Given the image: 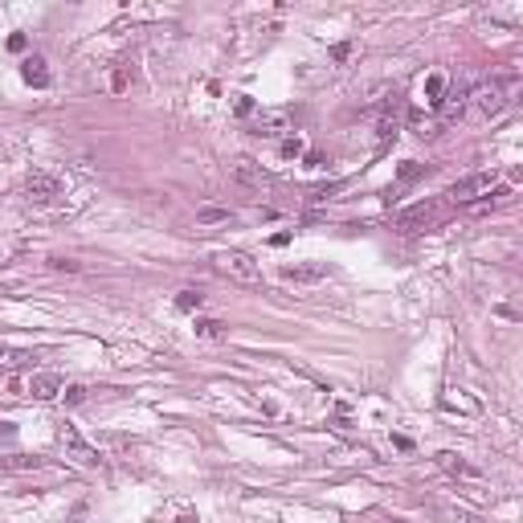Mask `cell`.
Masks as SVG:
<instances>
[{
    "instance_id": "cell-1",
    "label": "cell",
    "mask_w": 523,
    "mask_h": 523,
    "mask_svg": "<svg viewBox=\"0 0 523 523\" xmlns=\"http://www.w3.org/2000/svg\"><path fill=\"white\" fill-rule=\"evenodd\" d=\"M507 102H511V78H491V82H482L466 95V107H470L475 119H495Z\"/></svg>"
},
{
    "instance_id": "cell-2",
    "label": "cell",
    "mask_w": 523,
    "mask_h": 523,
    "mask_svg": "<svg viewBox=\"0 0 523 523\" xmlns=\"http://www.w3.org/2000/svg\"><path fill=\"white\" fill-rule=\"evenodd\" d=\"M213 270L221 278H229V283H258L262 278V266L250 254H241V250H217L213 254Z\"/></svg>"
},
{
    "instance_id": "cell-3",
    "label": "cell",
    "mask_w": 523,
    "mask_h": 523,
    "mask_svg": "<svg viewBox=\"0 0 523 523\" xmlns=\"http://www.w3.org/2000/svg\"><path fill=\"white\" fill-rule=\"evenodd\" d=\"M442 217H446L442 201H417V205H409V209H401V213L393 217V229L397 233H421L429 225H437Z\"/></svg>"
},
{
    "instance_id": "cell-4",
    "label": "cell",
    "mask_w": 523,
    "mask_h": 523,
    "mask_svg": "<svg viewBox=\"0 0 523 523\" xmlns=\"http://www.w3.org/2000/svg\"><path fill=\"white\" fill-rule=\"evenodd\" d=\"M57 446H62V450H66V458H74L78 466H98V462H102V458H98V450H95V446H90V442H86V437H82L74 426H62V429H57Z\"/></svg>"
},
{
    "instance_id": "cell-5",
    "label": "cell",
    "mask_w": 523,
    "mask_h": 523,
    "mask_svg": "<svg viewBox=\"0 0 523 523\" xmlns=\"http://www.w3.org/2000/svg\"><path fill=\"white\" fill-rule=\"evenodd\" d=\"M25 192H29V201H33V205H57V201H62V180L37 168V172H29Z\"/></svg>"
},
{
    "instance_id": "cell-6",
    "label": "cell",
    "mask_w": 523,
    "mask_h": 523,
    "mask_svg": "<svg viewBox=\"0 0 523 523\" xmlns=\"http://www.w3.org/2000/svg\"><path fill=\"white\" fill-rule=\"evenodd\" d=\"M491 180H495L491 172L462 176L458 184H450V192H446V196H450V201H458V205H470V201H478V196H487V192H491Z\"/></svg>"
},
{
    "instance_id": "cell-7",
    "label": "cell",
    "mask_w": 523,
    "mask_h": 523,
    "mask_svg": "<svg viewBox=\"0 0 523 523\" xmlns=\"http://www.w3.org/2000/svg\"><path fill=\"white\" fill-rule=\"evenodd\" d=\"M233 180H238L241 189H254V192L270 189V172H266L254 156H238V160H233Z\"/></svg>"
},
{
    "instance_id": "cell-8",
    "label": "cell",
    "mask_w": 523,
    "mask_h": 523,
    "mask_svg": "<svg viewBox=\"0 0 523 523\" xmlns=\"http://www.w3.org/2000/svg\"><path fill=\"white\" fill-rule=\"evenodd\" d=\"M62 376L57 372H33V376H25V393L33 397V401H53V397H62Z\"/></svg>"
},
{
    "instance_id": "cell-9",
    "label": "cell",
    "mask_w": 523,
    "mask_h": 523,
    "mask_svg": "<svg viewBox=\"0 0 523 523\" xmlns=\"http://www.w3.org/2000/svg\"><path fill=\"white\" fill-rule=\"evenodd\" d=\"M262 140H286V135H294V123H290V111H266L258 115V131Z\"/></svg>"
},
{
    "instance_id": "cell-10",
    "label": "cell",
    "mask_w": 523,
    "mask_h": 523,
    "mask_svg": "<svg viewBox=\"0 0 523 523\" xmlns=\"http://www.w3.org/2000/svg\"><path fill=\"white\" fill-rule=\"evenodd\" d=\"M332 274L327 262H303V266H286L283 270V283H294V286H311V283H323Z\"/></svg>"
},
{
    "instance_id": "cell-11",
    "label": "cell",
    "mask_w": 523,
    "mask_h": 523,
    "mask_svg": "<svg viewBox=\"0 0 523 523\" xmlns=\"http://www.w3.org/2000/svg\"><path fill=\"white\" fill-rule=\"evenodd\" d=\"M21 78H25V82H29V86H37V90H46V86H49V70H46V57H37V53H33V57H25V62H21Z\"/></svg>"
},
{
    "instance_id": "cell-12",
    "label": "cell",
    "mask_w": 523,
    "mask_h": 523,
    "mask_svg": "<svg viewBox=\"0 0 523 523\" xmlns=\"http://www.w3.org/2000/svg\"><path fill=\"white\" fill-rule=\"evenodd\" d=\"M437 466H442V470H450L454 478H478L475 470H470V466H466V462H462L454 450H442V454H437Z\"/></svg>"
},
{
    "instance_id": "cell-13",
    "label": "cell",
    "mask_w": 523,
    "mask_h": 523,
    "mask_svg": "<svg viewBox=\"0 0 523 523\" xmlns=\"http://www.w3.org/2000/svg\"><path fill=\"white\" fill-rule=\"evenodd\" d=\"M225 221H233V213L221 209V205H201L196 209V225H225Z\"/></svg>"
},
{
    "instance_id": "cell-14",
    "label": "cell",
    "mask_w": 523,
    "mask_h": 523,
    "mask_svg": "<svg viewBox=\"0 0 523 523\" xmlns=\"http://www.w3.org/2000/svg\"><path fill=\"white\" fill-rule=\"evenodd\" d=\"M442 98H446V78H442V74H429L426 78V102L433 111H442Z\"/></svg>"
},
{
    "instance_id": "cell-15",
    "label": "cell",
    "mask_w": 523,
    "mask_h": 523,
    "mask_svg": "<svg viewBox=\"0 0 523 523\" xmlns=\"http://www.w3.org/2000/svg\"><path fill=\"white\" fill-rule=\"evenodd\" d=\"M409 123H413V131H417L421 140H433V135L442 131V119H429V115H413Z\"/></svg>"
},
{
    "instance_id": "cell-16",
    "label": "cell",
    "mask_w": 523,
    "mask_h": 523,
    "mask_svg": "<svg viewBox=\"0 0 523 523\" xmlns=\"http://www.w3.org/2000/svg\"><path fill=\"white\" fill-rule=\"evenodd\" d=\"M196 335H201V339H221V335H225V323H221V319H196Z\"/></svg>"
},
{
    "instance_id": "cell-17",
    "label": "cell",
    "mask_w": 523,
    "mask_h": 523,
    "mask_svg": "<svg viewBox=\"0 0 523 523\" xmlns=\"http://www.w3.org/2000/svg\"><path fill=\"white\" fill-rule=\"evenodd\" d=\"M0 466H4V470H37V466H41V458H25V454H13V458H4Z\"/></svg>"
},
{
    "instance_id": "cell-18",
    "label": "cell",
    "mask_w": 523,
    "mask_h": 523,
    "mask_svg": "<svg viewBox=\"0 0 523 523\" xmlns=\"http://www.w3.org/2000/svg\"><path fill=\"white\" fill-rule=\"evenodd\" d=\"M201 303H205V294H201V290H180V294H176V307L180 311H201Z\"/></svg>"
},
{
    "instance_id": "cell-19",
    "label": "cell",
    "mask_w": 523,
    "mask_h": 523,
    "mask_svg": "<svg viewBox=\"0 0 523 523\" xmlns=\"http://www.w3.org/2000/svg\"><path fill=\"white\" fill-rule=\"evenodd\" d=\"M86 397H90V388H86V384H66V388H62V401L70 405V409H74V405H82Z\"/></svg>"
},
{
    "instance_id": "cell-20",
    "label": "cell",
    "mask_w": 523,
    "mask_h": 523,
    "mask_svg": "<svg viewBox=\"0 0 523 523\" xmlns=\"http://www.w3.org/2000/svg\"><path fill=\"white\" fill-rule=\"evenodd\" d=\"M446 523H487V519L475 515V511H466V507H450V511H446Z\"/></svg>"
},
{
    "instance_id": "cell-21",
    "label": "cell",
    "mask_w": 523,
    "mask_h": 523,
    "mask_svg": "<svg viewBox=\"0 0 523 523\" xmlns=\"http://www.w3.org/2000/svg\"><path fill=\"white\" fill-rule=\"evenodd\" d=\"M283 156H286V160H299V156H303V135H286V140H283Z\"/></svg>"
},
{
    "instance_id": "cell-22",
    "label": "cell",
    "mask_w": 523,
    "mask_h": 523,
    "mask_svg": "<svg viewBox=\"0 0 523 523\" xmlns=\"http://www.w3.org/2000/svg\"><path fill=\"white\" fill-rule=\"evenodd\" d=\"M25 360H33V356L29 352H13V348H0V364H8V368H17Z\"/></svg>"
},
{
    "instance_id": "cell-23",
    "label": "cell",
    "mask_w": 523,
    "mask_h": 523,
    "mask_svg": "<svg viewBox=\"0 0 523 523\" xmlns=\"http://www.w3.org/2000/svg\"><path fill=\"white\" fill-rule=\"evenodd\" d=\"M250 111H254V98H250V95H238V98H233V115H241V119H245Z\"/></svg>"
},
{
    "instance_id": "cell-24",
    "label": "cell",
    "mask_w": 523,
    "mask_h": 523,
    "mask_svg": "<svg viewBox=\"0 0 523 523\" xmlns=\"http://www.w3.org/2000/svg\"><path fill=\"white\" fill-rule=\"evenodd\" d=\"M417 172H421V168H417V164H405V168H401V180H413Z\"/></svg>"
}]
</instances>
